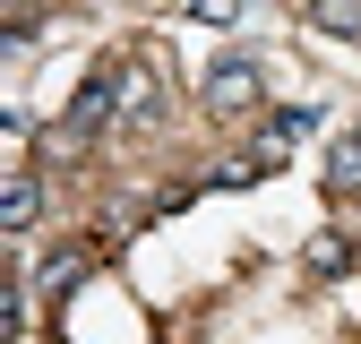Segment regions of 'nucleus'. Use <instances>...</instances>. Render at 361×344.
<instances>
[{
    "label": "nucleus",
    "mask_w": 361,
    "mask_h": 344,
    "mask_svg": "<svg viewBox=\"0 0 361 344\" xmlns=\"http://www.w3.org/2000/svg\"><path fill=\"white\" fill-rule=\"evenodd\" d=\"M78 276H86V258H78V250H61V258H52V267H43V293H69Z\"/></svg>",
    "instance_id": "8"
},
{
    "label": "nucleus",
    "mask_w": 361,
    "mask_h": 344,
    "mask_svg": "<svg viewBox=\"0 0 361 344\" xmlns=\"http://www.w3.org/2000/svg\"><path fill=\"white\" fill-rule=\"evenodd\" d=\"M198 18H207V26H233V18H241V0H198Z\"/></svg>",
    "instance_id": "9"
},
{
    "label": "nucleus",
    "mask_w": 361,
    "mask_h": 344,
    "mask_svg": "<svg viewBox=\"0 0 361 344\" xmlns=\"http://www.w3.org/2000/svg\"><path fill=\"white\" fill-rule=\"evenodd\" d=\"M310 129H319V112H310V104H293V112H276V121H267V155H284L293 138H310Z\"/></svg>",
    "instance_id": "5"
},
{
    "label": "nucleus",
    "mask_w": 361,
    "mask_h": 344,
    "mask_svg": "<svg viewBox=\"0 0 361 344\" xmlns=\"http://www.w3.org/2000/svg\"><path fill=\"white\" fill-rule=\"evenodd\" d=\"M35 215H43V181H35V172H9V190H0V233L18 241Z\"/></svg>",
    "instance_id": "4"
},
{
    "label": "nucleus",
    "mask_w": 361,
    "mask_h": 344,
    "mask_svg": "<svg viewBox=\"0 0 361 344\" xmlns=\"http://www.w3.org/2000/svg\"><path fill=\"white\" fill-rule=\"evenodd\" d=\"M327 181H336V190H361V129H344V138H336V155H327Z\"/></svg>",
    "instance_id": "7"
},
{
    "label": "nucleus",
    "mask_w": 361,
    "mask_h": 344,
    "mask_svg": "<svg viewBox=\"0 0 361 344\" xmlns=\"http://www.w3.org/2000/svg\"><path fill=\"white\" fill-rule=\"evenodd\" d=\"M258 104H267L258 61H215V69H207V112H215V121H241V112H258Z\"/></svg>",
    "instance_id": "1"
},
{
    "label": "nucleus",
    "mask_w": 361,
    "mask_h": 344,
    "mask_svg": "<svg viewBox=\"0 0 361 344\" xmlns=\"http://www.w3.org/2000/svg\"><path fill=\"white\" fill-rule=\"evenodd\" d=\"M104 121H121V86H112V78H95V86H78V104H69V121H61V138L78 147V138H95Z\"/></svg>",
    "instance_id": "2"
},
{
    "label": "nucleus",
    "mask_w": 361,
    "mask_h": 344,
    "mask_svg": "<svg viewBox=\"0 0 361 344\" xmlns=\"http://www.w3.org/2000/svg\"><path fill=\"white\" fill-rule=\"evenodd\" d=\"M112 86H121V121H129V129H155V121H164V78H155V69H121Z\"/></svg>",
    "instance_id": "3"
},
{
    "label": "nucleus",
    "mask_w": 361,
    "mask_h": 344,
    "mask_svg": "<svg viewBox=\"0 0 361 344\" xmlns=\"http://www.w3.org/2000/svg\"><path fill=\"white\" fill-rule=\"evenodd\" d=\"M310 26L319 35H361V0H310Z\"/></svg>",
    "instance_id": "6"
}]
</instances>
